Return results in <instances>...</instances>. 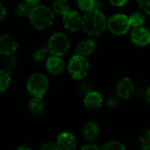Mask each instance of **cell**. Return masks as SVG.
I'll use <instances>...</instances> for the list:
<instances>
[{"label": "cell", "instance_id": "d6a6232c", "mask_svg": "<svg viewBox=\"0 0 150 150\" xmlns=\"http://www.w3.org/2000/svg\"><path fill=\"white\" fill-rule=\"evenodd\" d=\"M146 99H147V101L148 102H149L150 103V87L147 90V91H146Z\"/></svg>", "mask_w": 150, "mask_h": 150}, {"label": "cell", "instance_id": "83f0119b", "mask_svg": "<svg viewBox=\"0 0 150 150\" xmlns=\"http://www.w3.org/2000/svg\"><path fill=\"white\" fill-rule=\"evenodd\" d=\"M109 1L112 4L116 6H122L127 2V0H109Z\"/></svg>", "mask_w": 150, "mask_h": 150}, {"label": "cell", "instance_id": "52a82bcc", "mask_svg": "<svg viewBox=\"0 0 150 150\" xmlns=\"http://www.w3.org/2000/svg\"><path fill=\"white\" fill-rule=\"evenodd\" d=\"M62 23L66 29L70 32H77L83 23V18L80 17L78 12L75 11H69L63 15Z\"/></svg>", "mask_w": 150, "mask_h": 150}, {"label": "cell", "instance_id": "4dcf8cb0", "mask_svg": "<svg viewBox=\"0 0 150 150\" xmlns=\"http://www.w3.org/2000/svg\"><path fill=\"white\" fill-rule=\"evenodd\" d=\"M118 98H115V97H112V98H109V100H108V105H110L111 106H113V105H115L117 103H118Z\"/></svg>", "mask_w": 150, "mask_h": 150}, {"label": "cell", "instance_id": "3957f363", "mask_svg": "<svg viewBox=\"0 0 150 150\" xmlns=\"http://www.w3.org/2000/svg\"><path fill=\"white\" fill-rule=\"evenodd\" d=\"M48 86H49L48 78L47 77V76L41 73H36L32 75L29 77L26 84L27 91L33 97H37L41 98L46 94Z\"/></svg>", "mask_w": 150, "mask_h": 150}, {"label": "cell", "instance_id": "1f68e13d", "mask_svg": "<svg viewBox=\"0 0 150 150\" xmlns=\"http://www.w3.org/2000/svg\"><path fill=\"white\" fill-rule=\"evenodd\" d=\"M82 149H98V148L93 144H88V145H85L82 148Z\"/></svg>", "mask_w": 150, "mask_h": 150}, {"label": "cell", "instance_id": "ac0fdd59", "mask_svg": "<svg viewBox=\"0 0 150 150\" xmlns=\"http://www.w3.org/2000/svg\"><path fill=\"white\" fill-rule=\"evenodd\" d=\"M11 82V73L5 69H0V93L4 92L10 86Z\"/></svg>", "mask_w": 150, "mask_h": 150}, {"label": "cell", "instance_id": "ba28073f", "mask_svg": "<svg viewBox=\"0 0 150 150\" xmlns=\"http://www.w3.org/2000/svg\"><path fill=\"white\" fill-rule=\"evenodd\" d=\"M18 48V42L9 34L0 35V54L6 56L13 54Z\"/></svg>", "mask_w": 150, "mask_h": 150}, {"label": "cell", "instance_id": "4316f807", "mask_svg": "<svg viewBox=\"0 0 150 150\" xmlns=\"http://www.w3.org/2000/svg\"><path fill=\"white\" fill-rule=\"evenodd\" d=\"M40 149L55 150V149H58V148H57V145H56V144L52 143V142H47V143L43 144V145L40 147Z\"/></svg>", "mask_w": 150, "mask_h": 150}, {"label": "cell", "instance_id": "9c48e42d", "mask_svg": "<svg viewBox=\"0 0 150 150\" xmlns=\"http://www.w3.org/2000/svg\"><path fill=\"white\" fill-rule=\"evenodd\" d=\"M130 38L133 43L137 46H147L150 43V32L142 25L137 26L132 31Z\"/></svg>", "mask_w": 150, "mask_h": 150}, {"label": "cell", "instance_id": "f546056e", "mask_svg": "<svg viewBox=\"0 0 150 150\" xmlns=\"http://www.w3.org/2000/svg\"><path fill=\"white\" fill-rule=\"evenodd\" d=\"M24 1H25L26 4H28L29 5H31L32 7L40 4V0H24Z\"/></svg>", "mask_w": 150, "mask_h": 150}, {"label": "cell", "instance_id": "2e32d148", "mask_svg": "<svg viewBox=\"0 0 150 150\" xmlns=\"http://www.w3.org/2000/svg\"><path fill=\"white\" fill-rule=\"evenodd\" d=\"M29 111L34 116H40L42 115L44 112V104L41 98L33 97V98L30 100L29 105Z\"/></svg>", "mask_w": 150, "mask_h": 150}, {"label": "cell", "instance_id": "4fadbf2b", "mask_svg": "<svg viewBox=\"0 0 150 150\" xmlns=\"http://www.w3.org/2000/svg\"><path fill=\"white\" fill-rule=\"evenodd\" d=\"M84 105L90 110H97L100 108L103 102V98L100 93L97 91H90L84 98Z\"/></svg>", "mask_w": 150, "mask_h": 150}, {"label": "cell", "instance_id": "5b68a950", "mask_svg": "<svg viewBox=\"0 0 150 150\" xmlns=\"http://www.w3.org/2000/svg\"><path fill=\"white\" fill-rule=\"evenodd\" d=\"M47 48L50 54L62 56L69 49V40L64 33H55L50 37L47 42Z\"/></svg>", "mask_w": 150, "mask_h": 150}, {"label": "cell", "instance_id": "f1b7e54d", "mask_svg": "<svg viewBox=\"0 0 150 150\" xmlns=\"http://www.w3.org/2000/svg\"><path fill=\"white\" fill-rule=\"evenodd\" d=\"M5 15H6V10L4 6L2 4H0V21H2L4 18Z\"/></svg>", "mask_w": 150, "mask_h": 150}, {"label": "cell", "instance_id": "7c38bea8", "mask_svg": "<svg viewBox=\"0 0 150 150\" xmlns=\"http://www.w3.org/2000/svg\"><path fill=\"white\" fill-rule=\"evenodd\" d=\"M134 91V82L128 78L124 77L117 84V94L122 98H130Z\"/></svg>", "mask_w": 150, "mask_h": 150}, {"label": "cell", "instance_id": "5bb4252c", "mask_svg": "<svg viewBox=\"0 0 150 150\" xmlns=\"http://www.w3.org/2000/svg\"><path fill=\"white\" fill-rule=\"evenodd\" d=\"M96 48V43L93 40H84L81 41L76 49V52L77 54H81L83 56L91 54L92 52H94Z\"/></svg>", "mask_w": 150, "mask_h": 150}, {"label": "cell", "instance_id": "44dd1931", "mask_svg": "<svg viewBox=\"0 0 150 150\" xmlns=\"http://www.w3.org/2000/svg\"><path fill=\"white\" fill-rule=\"evenodd\" d=\"M32 6L29 5L28 4H26L25 1L23 3H19L17 7H16V12L18 14V16L22 17V18H25V17H29L31 11H32Z\"/></svg>", "mask_w": 150, "mask_h": 150}, {"label": "cell", "instance_id": "6da1fadb", "mask_svg": "<svg viewBox=\"0 0 150 150\" xmlns=\"http://www.w3.org/2000/svg\"><path fill=\"white\" fill-rule=\"evenodd\" d=\"M106 25L107 22L105 15L97 9L87 11L83 18V29L89 35H100L105 30Z\"/></svg>", "mask_w": 150, "mask_h": 150}, {"label": "cell", "instance_id": "8fae6325", "mask_svg": "<svg viewBox=\"0 0 150 150\" xmlns=\"http://www.w3.org/2000/svg\"><path fill=\"white\" fill-rule=\"evenodd\" d=\"M56 145L58 149H75L76 147V140L71 133L63 132L58 135L56 140Z\"/></svg>", "mask_w": 150, "mask_h": 150}, {"label": "cell", "instance_id": "cb8c5ba5", "mask_svg": "<svg viewBox=\"0 0 150 150\" xmlns=\"http://www.w3.org/2000/svg\"><path fill=\"white\" fill-rule=\"evenodd\" d=\"M125 146L119 142H114V141H111L107 143H105L103 147V149L106 150H121L125 149Z\"/></svg>", "mask_w": 150, "mask_h": 150}, {"label": "cell", "instance_id": "9a60e30c", "mask_svg": "<svg viewBox=\"0 0 150 150\" xmlns=\"http://www.w3.org/2000/svg\"><path fill=\"white\" fill-rule=\"evenodd\" d=\"M99 133V128L98 125L94 122H88L84 125L83 129V137L87 141H93L97 138Z\"/></svg>", "mask_w": 150, "mask_h": 150}, {"label": "cell", "instance_id": "8992f818", "mask_svg": "<svg viewBox=\"0 0 150 150\" xmlns=\"http://www.w3.org/2000/svg\"><path fill=\"white\" fill-rule=\"evenodd\" d=\"M108 29L115 35H123L130 28L129 18L124 14H116L112 16L107 23Z\"/></svg>", "mask_w": 150, "mask_h": 150}, {"label": "cell", "instance_id": "7402d4cb", "mask_svg": "<svg viewBox=\"0 0 150 150\" xmlns=\"http://www.w3.org/2000/svg\"><path fill=\"white\" fill-rule=\"evenodd\" d=\"M95 4H96L95 0H77L78 7L85 12L95 9Z\"/></svg>", "mask_w": 150, "mask_h": 150}, {"label": "cell", "instance_id": "e0dca14e", "mask_svg": "<svg viewBox=\"0 0 150 150\" xmlns=\"http://www.w3.org/2000/svg\"><path fill=\"white\" fill-rule=\"evenodd\" d=\"M52 10L56 14L63 16L70 11V5L67 0H54L52 4Z\"/></svg>", "mask_w": 150, "mask_h": 150}, {"label": "cell", "instance_id": "277c9868", "mask_svg": "<svg viewBox=\"0 0 150 150\" xmlns=\"http://www.w3.org/2000/svg\"><path fill=\"white\" fill-rule=\"evenodd\" d=\"M89 69L90 63L86 57L77 54L71 57L68 64V70L75 79L83 78L88 74Z\"/></svg>", "mask_w": 150, "mask_h": 150}, {"label": "cell", "instance_id": "484cf974", "mask_svg": "<svg viewBox=\"0 0 150 150\" xmlns=\"http://www.w3.org/2000/svg\"><path fill=\"white\" fill-rule=\"evenodd\" d=\"M138 4L146 13L150 14V0H138Z\"/></svg>", "mask_w": 150, "mask_h": 150}, {"label": "cell", "instance_id": "30bf717a", "mask_svg": "<svg viewBox=\"0 0 150 150\" xmlns=\"http://www.w3.org/2000/svg\"><path fill=\"white\" fill-rule=\"evenodd\" d=\"M46 69L52 75H61L65 69V64L61 56L50 55L46 60Z\"/></svg>", "mask_w": 150, "mask_h": 150}, {"label": "cell", "instance_id": "d6986e66", "mask_svg": "<svg viewBox=\"0 0 150 150\" xmlns=\"http://www.w3.org/2000/svg\"><path fill=\"white\" fill-rule=\"evenodd\" d=\"M48 54H50V53H49L47 47H38L33 51V58L36 62H44L47 59Z\"/></svg>", "mask_w": 150, "mask_h": 150}, {"label": "cell", "instance_id": "7a4b0ae2", "mask_svg": "<svg viewBox=\"0 0 150 150\" xmlns=\"http://www.w3.org/2000/svg\"><path fill=\"white\" fill-rule=\"evenodd\" d=\"M54 12L46 5L38 4L32 8L29 15L31 25L38 30H44L54 24Z\"/></svg>", "mask_w": 150, "mask_h": 150}, {"label": "cell", "instance_id": "ffe728a7", "mask_svg": "<svg viewBox=\"0 0 150 150\" xmlns=\"http://www.w3.org/2000/svg\"><path fill=\"white\" fill-rule=\"evenodd\" d=\"M129 22L131 26L134 27L142 26L145 22V16L142 12L136 11L129 17Z\"/></svg>", "mask_w": 150, "mask_h": 150}, {"label": "cell", "instance_id": "603a6c76", "mask_svg": "<svg viewBox=\"0 0 150 150\" xmlns=\"http://www.w3.org/2000/svg\"><path fill=\"white\" fill-rule=\"evenodd\" d=\"M140 144L142 149L150 150V130L144 131L140 137Z\"/></svg>", "mask_w": 150, "mask_h": 150}, {"label": "cell", "instance_id": "d4e9b609", "mask_svg": "<svg viewBox=\"0 0 150 150\" xmlns=\"http://www.w3.org/2000/svg\"><path fill=\"white\" fill-rule=\"evenodd\" d=\"M17 59L13 54H10V55H6L5 59H4V65L6 67V69H13L17 66Z\"/></svg>", "mask_w": 150, "mask_h": 150}, {"label": "cell", "instance_id": "836d02e7", "mask_svg": "<svg viewBox=\"0 0 150 150\" xmlns=\"http://www.w3.org/2000/svg\"><path fill=\"white\" fill-rule=\"evenodd\" d=\"M18 149H30V148H29V147H19V148H18Z\"/></svg>", "mask_w": 150, "mask_h": 150}]
</instances>
